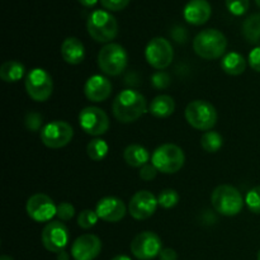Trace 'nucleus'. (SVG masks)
Listing matches in <instances>:
<instances>
[{"label": "nucleus", "instance_id": "nucleus-36", "mask_svg": "<svg viewBox=\"0 0 260 260\" xmlns=\"http://www.w3.org/2000/svg\"><path fill=\"white\" fill-rule=\"evenodd\" d=\"M249 63H250L251 69L260 73V46L251 50V52L249 53Z\"/></svg>", "mask_w": 260, "mask_h": 260}, {"label": "nucleus", "instance_id": "nucleus-34", "mask_svg": "<svg viewBox=\"0 0 260 260\" xmlns=\"http://www.w3.org/2000/svg\"><path fill=\"white\" fill-rule=\"evenodd\" d=\"M101 3L106 9L117 12V10L124 9L128 5L129 0H101Z\"/></svg>", "mask_w": 260, "mask_h": 260}, {"label": "nucleus", "instance_id": "nucleus-33", "mask_svg": "<svg viewBox=\"0 0 260 260\" xmlns=\"http://www.w3.org/2000/svg\"><path fill=\"white\" fill-rule=\"evenodd\" d=\"M25 127L30 131H38L42 124V116L40 113H36V112H29V113L25 116L24 119Z\"/></svg>", "mask_w": 260, "mask_h": 260}, {"label": "nucleus", "instance_id": "nucleus-26", "mask_svg": "<svg viewBox=\"0 0 260 260\" xmlns=\"http://www.w3.org/2000/svg\"><path fill=\"white\" fill-rule=\"evenodd\" d=\"M108 144L102 139H94L86 146V152L88 156L94 161H101L108 154Z\"/></svg>", "mask_w": 260, "mask_h": 260}, {"label": "nucleus", "instance_id": "nucleus-15", "mask_svg": "<svg viewBox=\"0 0 260 260\" xmlns=\"http://www.w3.org/2000/svg\"><path fill=\"white\" fill-rule=\"evenodd\" d=\"M157 202L156 197L149 190H139L131 198L128 205V212L136 220H146L151 217L156 211Z\"/></svg>", "mask_w": 260, "mask_h": 260}, {"label": "nucleus", "instance_id": "nucleus-16", "mask_svg": "<svg viewBox=\"0 0 260 260\" xmlns=\"http://www.w3.org/2000/svg\"><path fill=\"white\" fill-rule=\"evenodd\" d=\"M102 250L101 239L93 234L81 235L71 246V255L75 260H94Z\"/></svg>", "mask_w": 260, "mask_h": 260}, {"label": "nucleus", "instance_id": "nucleus-7", "mask_svg": "<svg viewBox=\"0 0 260 260\" xmlns=\"http://www.w3.org/2000/svg\"><path fill=\"white\" fill-rule=\"evenodd\" d=\"M128 56L118 43H108L98 53V66L104 74L117 76L126 69Z\"/></svg>", "mask_w": 260, "mask_h": 260}, {"label": "nucleus", "instance_id": "nucleus-30", "mask_svg": "<svg viewBox=\"0 0 260 260\" xmlns=\"http://www.w3.org/2000/svg\"><path fill=\"white\" fill-rule=\"evenodd\" d=\"M245 203L250 212L260 215V185L249 190L245 197Z\"/></svg>", "mask_w": 260, "mask_h": 260}, {"label": "nucleus", "instance_id": "nucleus-4", "mask_svg": "<svg viewBox=\"0 0 260 260\" xmlns=\"http://www.w3.org/2000/svg\"><path fill=\"white\" fill-rule=\"evenodd\" d=\"M211 203L216 212L223 216H236L244 207L241 193L233 185H218L211 196Z\"/></svg>", "mask_w": 260, "mask_h": 260}, {"label": "nucleus", "instance_id": "nucleus-31", "mask_svg": "<svg viewBox=\"0 0 260 260\" xmlns=\"http://www.w3.org/2000/svg\"><path fill=\"white\" fill-rule=\"evenodd\" d=\"M226 7L234 15H243L249 9V0H226Z\"/></svg>", "mask_w": 260, "mask_h": 260}, {"label": "nucleus", "instance_id": "nucleus-41", "mask_svg": "<svg viewBox=\"0 0 260 260\" xmlns=\"http://www.w3.org/2000/svg\"><path fill=\"white\" fill-rule=\"evenodd\" d=\"M0 260H13V258H10L9 255H3L2 258H0Z\"/></svg>", "mask_w": 260, "mask_h": 260}, {"label": "nucleus", "instance_id": "nucleus-17", "mask_svg": "<svg viewBox=\"0 0 260 260\" xmlns=\"http://www.w3.org/2000/svg\"><path fill=\"white\" fill-rule=\"evenodd\" d=\"M95 212L106 222H118L126 215V206L117 197H104L96 203Z\"/></svg>", "mask_w": 260, "mask_h": 260}, {"label": "nucleus", "instance_id": "nucleus-40", "mask_svg": "<svg viewBox=\"0 0 260 260\" xmlns=\"http://www.w3.org/2000/svg\"><path fill=\"white\" fill-rule=\"evenodd\" d=\"M111 260H131V258H129V256H127V255H117Z\"/></svg>", "mask_w": 260, "mask_h": 260}, {"label": "nucleus", "instance_id": "nucleus-38", "mask_svg": "<svg viewBox=\"0 0 260 260\" xmlns=\"http://www.w3.org/2000/svg\"><path fill=\"white\" fill-rule=\"evenodd\" d=\"M98 2L99 0H79V3L83 4L84 7H94Z\"/></svg>", "mask_w": 260, "mask_h": 260}, {"label": "nucleus", "instance_id": "nucleus-37", "mask_svg": "<svg viewBox=\"0 0 260 260\" xmlns=\"http://www.w3.org/2000/svg\"><path fill=\"white\" fill-rule=\"evenodd\" d=\"M160 260H178V255H177V251L173 250V249L167 248V249H162L161 253L159 255Z\"/></svg>", "mask_w": 260, "mask_h": 260}, {"label": "nucleus", "instance_id": "nucleus-9", "mask_svg": "<svg viewBox=\"0 0 260 260\" xmlns=\"http://www.w3.org/2000/svg\"><path fill=\"white\" fill-rule=\"evenodd\" d=\"M74 129L65 121H53L41 129V141L50 149H61L71 141Z\"/></svg>", "mask_w": 260, "mask_h": 260}, {"label": "nucleus", "instance_id": "nucleus-20", "mask_svg": "<svg viewBox=\"0 0 260 260\" xmlns=\"http://www.w3.org/2000/svg\"><path fill=\"white\" fill-rule=\"evenodd\" d=\"M61 56L70 65H79L85 57L83 42L76 37H68L61 45Z\"/></svg>", "mask_w": 260, "mask_h": 260}, {"label": "nucleus", "instance_id": "nucleus-14", "mask_svg": "<svg viewBox=\"0 0 260 260\" xmlns=\"http://www.w3.org/2000/svg\"><path fill=\"white\" fill-rule=\"evenodd\" d=\"M25 210H27V215L36 222H47V221H51L53 216H56L57 206L47 194L37 193L27 201Z\"/></svg>", "mask_w": 260, "mask_h": 260}, {"label": "nucleus", "instance_id": "nucleus-28", "mask_svg": "<svg viewBox=\"0 0 260 260\" xmlns=\"http://www.w3.org/2000/svg\"><path fill=\"white\" fill-rule=\"evenodd\" d=\"M157 202H159V206H161L162 208L169 210V208L175 207L178 205L179 194L174 189H164L160 192L159 197H157Z\"/></svg>", "mask_w": 260, "mask_h": 260}, {"label": "nucleus", "instance_id": "nucleus-6", "mask_svg": "<svg viewBox=\"0 0 260 260\" xmlns=\"http://www.w3.org/2000/svg\"><path fill=\"white\" fill-rule=\"evenodd\" d=\"M185 118L196 129L208 131L217 122L216 108L207 101H193L185 108Z\"/></svg>", "mask_w": 260, "mask_h": 260}, {"label": "nucleus", "instance_id": "nucleus-5", "mask_svg": "<svg viewBox=\"0 0 260 260\" xmlns=\"http://www.w3.org/2000/svg\"><path fill=\"white\" fill-rule=\"evenodd\" d=\"M152 165L164 174H174L179 172L185 161L183 150L174 144H165L157 147L151 157Z\"/></svg>", "mask_w": 260, "mask_h": 260}, {"label": "nucleus", "instance_id": "nucleus-8", "mask_svg": "<svg viewBox=\"0 0 260 260\" xmlns=\"http://www.w3.org/2000/svg\"><path fill=\"white\" fill-rule=\"evenodd\" d=\"M25 90L35 102H46L53 90V81L46 70L36 68L27 74Z\"/></svg>", "mask_w": 260, "mask_h": 260}, {"label": "nucleus", "instance_id": "nucleus-3", "mask_svg": "<svg viewBox=\"0 0 260 260\" xmlns=\"http://www.w3.org/2000/svg\"><path fill=\"white\" fill-rule=\"evenodd\" d=\"M89 35L96 42H111L118 33V23L113 14L103 9H96L90 13L86 22Z\"/></svg>", "mask_w": 260, "mask_h": 260}, {"label": "nucleus", "instance_id": "nucleus-18", "mask_svg": "<svg viewBox=\"0 0 260 260\" xmlns=\"http://www.w3.org/2000/svg\"><path fill=\"white\" fill-rule=\"evenodd\" d=\"M84 93L89 101L99 103L109 98L112 93V84L106 76L93 75L86 80Z\"/></svg>", "mask_w": 260, "mask_h": 260}, {"label": "nucleus", "instance_id": "nucleus-35", "mask_svg": "<svg viewBox=\"0 0 260 260\" xmlns=\"http://www.w3.org/2000/svg\"><path fill=\"white\" fill-rule=\"evenodd\" d=\"M156 174H157V169L152 164L144 165V167L141 168V170H140V178L146 180V182L154 179V178L156 177Z\"/></svg>", "mask_w": 260, "mask_h": 260}, {"label": "nucleus", "instance_id": "nucleus-43", "mask_svg": "<svg viewBox=\"0 0 260 260\" xmlns=\"http://www.w3.org/2000/svg\"><path fill=\"white\" fill-rule=\"evenodd\" d=\"M258 260H260V250H259V253H258Z\"/></svg>", "mask_w": 260, "mask_h": 260}, {"label": "nucleus", "instance_id": "nucleus-13", "mask_svg": "<svg viewBox=\"0 0 260 260\" xmlns=\"http://www.w3.org/2000/svg\"><path fill=\"white\" fill-rule=\"evenodd\" d=\"M42 244L51 253H61L65 250L70 240V234L68 228L60 221H52L45 226L42 231Z\"/></svg>", "mask_w": 260, "mask_h": 260}, {"label": "nucleus", "instance_id": "nucleus-11", "mask_svg": "<svg viewBox=\"0 0 260 260\" xmlns=\"http://www.w3.org/2000/svg\"><path fill=\"white\" fill-rule=\"evenodd\" d=\"M145 56L152 68L162 70L172 63L174 52L169 41L162 37H155L147 43Z\"/></svg>", "mask_w": 260, "mask_h": 260}, {"label": "nucleus", "instance_id": "nucleus-39", "mask_svg": "<svg viewBox=\"0 0 260 260\" xmlns=\"http://www.w3.org/2000/svg\"><path fill=\"white\" fill-rule=\"evenodd\" d=\"M57 260H70V255H69V253H66V251L63 250L57 254Z\"/></svg>", "mask_w": 260, "mask_h": 260}, {"label": "nucleus", "instance_id": "nucleus-25", "mask_svg": "<svg viewBox=\"0 0 260 260\" xmlns=\"http://www.w3.org/2000/svg\"><path fill=\"white\" fill-rule=\"evenodd\" d=\"M243 35L248 42L260 45V13H254L244 20Z\"/></svg>", "mask_w": 260, "mask_h": 260}, {"label": "nucleus", "instance_id": "nucleus-24", "mask_svg": "<svg viewBox=\"0 0 260 260\" xmlns=\"http://www.w3.org/2000/svg\"><path fill=\"white\" fill-rule=\"evenodd\" d=\"M24 65L18 61H7L0 68V78L5 83H17L24 76Z\"/></svg>", "mask_w": 260, "mask_h": 260}, {"label": "nucleus", "instance_id": "nucleus-32", "mask_svg": "<svg viewBox=\"0 0 260 260\" xmlns=\"http://www.w3.org/2000/svg\"><path fill=\"white\" fill-rule=\"evenodd\" d=\"M75 215V208L71 203L69 202H61L60 205L57 206V212H56V216L60 218L61 221H69L74 217Z\"/></svg>", "mask_w": 260, "mask_h": 260}, {"label": "nucleus", "instance_id": "nucleus-2", "mask_svg": "<svg viewBox=\"0 0 260 260\" xmlns=\"http://www.w3.org/2000/svg\"><path fill=\"white\" fill-rule=\"evenodd\" d=\"M228 40L221 30L207 28L198 33L193 41V48L200 57L205 60H215L225 53Z\"/></svg>", "mask_w": 260, "mask_h": 260}, {"label": "nucleus", "instance_id": "nucleus-21", "mask_svg": "<svg viewBox=\"0 0 260 260\" xmlns=\"http://www.w3.org/2000/svg\"><path fill=\"white\" fill-rule=\"evenodd\" d=\"M175 102L170 95H157L151 101L149 107L150 113L156 118H168L174 113Z\"/></svg>", "mask_w": 260, "mask_h": 260}, {"label": "nucleus", "instance_id": "nucleus-10", "mask_svg": "<svg viewBox=\"0 0 260 260\" xmlns=\"http://www.w3.org/2000/svg\"><path fill=\"white\" fill-rule=\"evenodd\" d=\"M162 241L152 231H144L135 236L131 243V253L139 260H151L160 255Z\"/></svg>", "mask_w": 260, "mask_h": 260}, {"label": "nucleus", "instance_id": "nucleus-29", "mask_svg": "<svg viewBox=\"0 0 260 260\" xmlns=\"http://www.w3.org/2000/svg\"><path fill=\"white\" fill-rule=\"evenodd\" d=\"M99 217L96 215L95 211L91 210H84L79 213L78 216V225L84 230H89V229L94 228L98 222Z\"/></svg>", "mask_w": 260, "mask_h": 260}, {"label": "nucleus", "instance_id": "nucleus-1", "mask_svg": "<svg viewBox=\"0 0 260 260\" xmlns=\"http://www.w3.org/2000/svg\"><path fill=\"white\" fill-rule=\"evenodd\" d=\"M113 116L122 123H131L137 121L147 111V103L141 93L132 89L122 90L114 98L112 104Z\"/></svg>", "mask_w": 260, "mask_h": 260}, {"label": "nucleus", "instance_id": "nucleus-42", "mask_svg": "<svg viewBox=\"0 0 260 260\" xmlns=\"http://www.w3.org/2000/svg\"><path fill=\"white\" fill-rule=\"evenodd\" d=\"M255 2H256V4H258V7L260 8V0H255Z\"/></svg>", "mask_w": 260, "mask_h": 260}, {"label": "nucleus", "instance_id": "nucleus-23", "mask_svg": "<svg viewBox=\"0 0 260 260\" xmlns=\"http://www.w3.org/2000/svg\"><path fill=\"white\" fill-rule=\"evenodd\" d=\"M221 68L229 75H240L246 69V60L241 53L230 52L223 56L221 61Z\"/></svg>", "mask_w": 260, "mask_h": 260}, {"label": "nucleus", "instance_id": "nucleus-12", "mask_svg": "<svg viewBox=\"0 0 260 260\" xmlns=\"http://www.w3.org/2000/svg\"><path fill=\"white\" fill-rule=\"evenodd\" d=\"M79 124L88 135L101 136L109 128V118L98 107H86L79 113Z\"/></svg>", "mask_w": 260, "mask_h": 260}, {"label": "nucleus", "instance_id": "nucleus-27", "mask_svg": "<svg viewBox=\"0 0 260 260\" xmlns=\"http://www.w3.org/2000/svg\"><path fill=\"white\" fill-rule=\"evenodd\" d=\"M223 140L218 132L208 131L201 139V145H202L203 150L207 152H216L222 147Z\"/></svg>", "mask_w": 260, "mask_h": 260}, {"label": "nucleus", "instance_id": "nucleus-22", "mask_svg": "<svg viewBox=\"0 0 260 260\" xmlns=\"http://www.w3.org/2000/svg\"><path fill=\"white\" fill-rule=\"evenodd\" d=\"M123 159L129 167L132 168H142L147 164L150 160V154L144 146L141 145H129L124 149Z\"/></svg>", "mask_w": 260, "mask_h": 260}, {"label": "nucleus", "instance_id": "nucleus-19", "mask_svg": "<svg viewBox=\"0 0 260 260\" xmlns=\"http://www.w3.org/2000/svg\"><path fill=\"white\" fill-rule=\"evenodd\" d=\"M212 13V8L207 0H189L183 9V15L188 23L201 25L207 22Z\"/></svg>", "mask_w": 260, "mask_h": 260}]
</instances>
